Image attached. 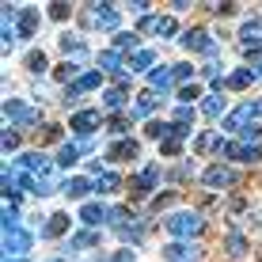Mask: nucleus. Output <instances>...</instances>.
<instances>
[{
  "mask_svg": "<svg viewBox=\"0 0 262 262\" xmlns=\"http://www.w3.org/2000/svg\"><path fill=\"white\" fill-rule=\"evenodd\" d=\"M164 224H167L171 236H179V239H190V236H198V232L205 228V221L198 213H171Z\"/></svg>",
  "mask_w": 262,
  "mask_h": 262,
  "instance_id": "nucleus-1",
  "label": "nucleus"
},
{
  "mask_svg": "<svg viewBox=\"0 0 262 262\" xmlns=\"http://www.w3.org/2000/svg\"><path fill=\"white\" fill-rule=\"evenodd\" d=\"M258 114H262V99H255V103H243L239 111H232L221 125H224L228 133H243V129H247V122H255Z\"/></svg>",
  "mask_w": 262,
  "mask_h": 262,
  "instance_id": "nucleus-2",
  "label": "nucleus"
},
{
  "mask_svg": "<svg viewBox=\"0 0 262 262\" xmlns=\"http://www.w3.org/2000/svg\"><path fill=\"white\" fill-rule=\"evenodd\" d=\"M4 118L15 122V125H34V122H38V111L27 106V103H19V99H4Z\"/></svg>",
  "mask_w": 262,
  "mask_h": 262,
  "instance_id": "nucleus-3",
  "label": "nucleus"
},
{
  "mask_svg": "<svg viewBox=\"0 0 262 262\" xmlns=\"http://www.w3.org/2000/svg\"><path fill=\"white\" fill-rule=\"evenodd\" d=\"M156 179H160V167L156 164H148L141 171V175H133L129 179V198H148V190L156 186Z\"/></svg>",
  "mask_w": 262,
  "mask_h": 262,
  "instance_id": "nucleus-4",
  "label": "nucleus"
},
{
  "mask_svg": "<svg viewBox=\"0 0 262 262\" xmlns=\"http://www.w3.org/2000/svg\"><path fill=\"white\" fill-rule=\"evenodd\" d=\"M19 171H27L31 179H42V175H53V164L42 152H27V156H19Z\"/></svg>",
  "mask_w": 262,
  "mask_h": 262,
  "instance_id": "nucleus-5",
  "label": "nucleus"
},
{
  "mask_svg": "<svg viewBox=\"0 0 262 262\" xmlns=\"http://www.w3.org/2000/svg\"><path fill=\"white\" fill-rule=\"evenodd\" d=\"M4 251H8V255H27V251H31V232L8 228L4 232Z\"/></svg>",
  "mask_w": 262,
  "mask_h": 262,
  "instance_id": "nucleus-6",
  "label": "nucleus"
},
{
  "mask_svg": "<svg viewBox=\"0 0 262 262\" xmlns=\"http://www.w3.org/2000/svg\"><path fill=\"white\" fill-rule=\"evenodd\" d=\"M141 31H148V34H164V38H171V34L179 31L175 19L171 15H144L141 19Z\"/></svg>",
  "mask_w": 262,
  "mask_h": 262,
  "instance_id": "nucleus-7",
  "label": "nucleus"
},
{
  "mask_svg": "<svg viewBox=\"0 0 262 262\" xmlns=\"http://www.w3.org/2000/svg\"><path fill=\"white\" fill-rule=\"evenodd\" d=\"M99 125H103V114L99 111H76L72 114V122H69V129H76V133H92V129H99Z\"/></svg>",
  "mask_w": 262,
  "mask_h": 262,
  "instance_id": "nucleus-8",
  "label": "nucleus"
},
{
  "mask_svg": "<svg viewBox=\"0 0 262 262\" xmlns=\"http://www.w3.org/2000/svg\"><path fill=\"white\" fill-rule=\"evenodd\" d=\"M95 12H92V23L99 27V31H114L118 27V8L114 4H92Z\"/></svg>",
  "mask_w": 262,
  "mask_h": 262,
  "instance_id": "nucleus-9",
  "label": "nucleus"
},
{
  "mask_svg": "<svg viewBox=\"0 0 262 262\" xmlns=\"http://www.w3.org/2000/svg\"><path fill=\"white\" fill-rule=\"evenodd\" d=\"M179 42H183L186 50H194V53H213V38H209V34L202 31V27H194V31H186V34H183V38H179Z\"/></svg>",
  "mask_w": 262,
  "mask_h": 262,
  "instance_id": "nucleus-10",
  "label": "nucleus"
},
{
  "mask_svg": "<svg viewBox=\"0 0 262 262\" xmlns=\"http://www.w3.org/2000/svg\"><path fill=\"white\" fill-rule=\"evenodd\" d=\"M103 84V72H84V76L76 80V84L69 88V95H65V103H76V95H84V92H92V88Z\"/></svg>",
  "mask_w": 262,
  "mask_h": 262,
  "instance_id": "nucleus-11",
  "label": "nucleus"
},
{
  "mask_svg": "<svg viewBox=\"0 0 262 262\" xmlns=\"http://www.w3.org/2000/svg\"><path fill=\"white\" fill-rule=\"evenodd\" d=\"M224 156H232V160H243V164H251V160H258L262 156V144H228L224 148Z\"/></svg>",
  "mask_w": 262,
  "mask_h": 262,
  "instance_id": "nucleus-12",
  "label": "nucleus"
},
{
  "mask_svg": "<svg viewBox=\"0 0 262 262\" xmlns=\"http://www.w3.org/2000/svg\"><path fill=\"white\" fill-rule=\"evenodd\" d=\"M202 179H205V186H213V190H216V186H232V183H236V175H232L228 167H221V164H213Z\"/></svg>",
  "mask_w": 262,
  "mask_h": 262,
  "instance_id": "nucleus-13",
  "label": "nucleus"
},
{
  "mask_svg": "<svg viewBox=\"0 0 262 262\" xmlns=\"http://www.w3.org/2000/svg\"><path fill=\"white\" fill-rule=\"evenodd\" d=\"M171 84H175V72H171V69L160 65V69H152V72H148V88H152V92H167Z\"/></svg>",
  "mask_w": 262,
  "mask_h": 262,
  "instance_id": "nucleus-14",
  "label": "nucleus"
},
{
  "mask_svg": "<svg viewBox=\"0 0 262 262\" xmlns=\"http://www.w3.org/2000/svg\"><path fill=\"white\" fill-rule=\"evenodd\" d=\"M95 190L99 194H118L122 190V179L114 175V171H99V175H95Z\"/></svg>",
  "mask_w": 262,
  "mask_h": 262,
  "instance_id": "nucleus-15",
  "label": "nucleus"
},
{
  "mask_svg": "<svg viewBox=\"0 0 262 262\" xmlns=\"http://www.w3.org/2000/svg\"><path fill=\"white\" fill-rule=\"evenodd\" d=\"M38 31V12L34 8H19V38H31Z\"/></svg>",
  "mask_w": 262,
  "mask_h": 262,
  "instance_id": "nucleus-16",
  "label": "nucleus"
},
{
  "mask_svg": "<svg viewBox=\"0 0 262 262\" xmlns=\"http://www.w3.org/2000/svg\"><path fill=\"white\" fill-rule=\"evenodd\" d=\"M137 156V141H118V144H111V152H106V160H133Z\"/></svg>",
  "mask_w": 262,
  "mask_h": 262,
  "instance_id": "nucleus-17",
  "label": "nucleus"
},
{
  "mask_svg": "<svg viewBox=\"0 0 262 262\" xmlns=\"http://www.w3.org/2000/svg\"><path fill=\"white\" fill-rule=\"evenodd\" d=\"M65 232H69V213H53L42 228V236H65Z\"/></svg>",
  "mask_w": 262,
  "mask_h": 262,
  "instance_id": "nucleus-18",
  "label": "nucleus"
},
{
  "mask_svg": "<svg viewBox=\"0 0 262 262\" xmlns=\"http://www.w3.org/2000/svg\"><path fill=\"white\" fill-rule=\"evenodd\" d=\"M194 148H198V152H224L228 144H224L221 137H216V133H202V137L194 141Z\"/></svg>",
  "mask_w": 262,
  "mask_h": 262,
  "instance_id": "nucleus-19",
  "label": "nucleus"
},
{
  "mask_svg": "<svg viewBox=\"0 0 262 262\" xmlns=\"http://www.w3.org/2000/svg\"><path fill=\"white\" fill-rule=\"evenodd\" d=\"M106 216H111V213H106L103 205H95V202H88L84 209H80V221H84V224H92V228H95L99 221H106Z\"/></svg>",
  "mask_w": 262,
  "mask_h": 262,
  "instance_id": "nucleus-20",
  "label": "nucleus"
},
{
  "mask_svg": "<svg viewBox=\"0 0 262 262\" xmlns=\"http://www.w3.org/2000/svg\"><path fill=\"white\" fill-rule=\"evenodd\" d=\"M171 133H175V125H167V122H148V125H144V137H152V141H160V144H164Z\"/></svg>",
  "mask_w": 262,
  "mask_h": 262,
  "instance_id": "nucleus-21",
  "label": "nucleus"
},
{
  "mask_svg": "<svg viewBox=\"0 0 262 262\" xmlns=\"http://www.w3.org/2000/svg\"><path fill=\"white\" fill-rule=\"evenodd\" d=\"M164 258L186 262V258H194V247H186V243H167V247H164Z\"/></svg>",
  "mask_w": 262,
  "mask_h": 262,
  "instance_id": "nucleus-22",
  "label": "nucleus"
},
{
  "mask_svg": "<svg viewBox=\"0 0 262 262\" xmlns=\"http://www.w3.org/2000/svg\"><path fill=\"white\" fill-rule=\"evenodd\" d=\"M239 42H243L247 50H255L258 42H262V34H258V23H255V19H251V23H243V31H239Z\"/></svg>",
  "mask_w": 262,
  "mask_h": 262,
  "instance_id": "nucleus-23",
  "label": "nucleus"
},
{
  "mask_svg": "<svg viewBox=\"0 0 262 262\" xmlns=\"http://www.w3.org/2000/svg\"><path fill=\"white\" fill-rule=\"evenodd\" d=\"M61 50H65V57H88V46H84L80 38H72V34L61 38Z\"/></svg>",
  "mask_w": 262,
  "mask_h": 262,
  "instance_id": "nucleus-24",
  "label": "nucleus"
},
{
  "mask_svg": "<svg viewBox=\"0 0 262 262\" xmlns=\"http://www.w3.org/2000/svg\"><path fill=\"white\" fill-rule=\"evenodd\" d=\"M258 72H251V69H243V72H232L228 80H224V88H232V92H239V88H247L251 80H255Z\"/></svg>",
  "mask_w": 262,
  "mask_h": 262,
  "instance_id": "nucleus-25",
  "label": "nucleus"
},
{
  "mask_svg": "<svg viewBox=\"0 0 262 262\" xmlns=\"http://www.w3.org/2000/svg\"><path fill=\"white\" fill-rule=\"evenodd\" d=\"M106 221L122 232V228H129V221H137V216H133V209H125V205H122V209H111V216H106Z\"/></svg>",
  "mask_w": 262,
  "mask_h": 262,
  "instance_id": "nucleus-26",
  "label": "nucleus"
},
{
  "mask_svg": "<svg viewBox=\"0 0 262 262\" xmlns=\"http://www.w3.org/2000/svg\"><path fill=\"white\" fill-rule=\"evenodd\" d=\"M88 190H95V183H88V179H69V183H65V194L69 198H84Z\"/></svg>",
  "mask_w": 262,
  "mask_h": 262,
  "instance_id": "nucleus-27",
  "label": "nucleus"
},
{
  "mask_svg": "<svg viewBox=\"0 0 262 262\" xmlns=\"http://www.w3.org/2000/svg\"><path fill=\"white\" fill-rule=\"evenodd\" d=\"M80 160V144H61V152H57V164L61 167H72Z\"/></svg>",
  "mask_w": 262,
  "mask_h": 262,
  "instance_id": "nucleus-28",
  "label": "nucleus"
},
{
  "mask_svg": "<svg viewBox=\"0 0 262 262\" xmlns=\"http://www.w3.org/2000/svg\"><path fill=\"white\" fill-rule=\"evenodd\" d=\"M156 103H160V99H156V92L148 88V92H141V95H137V106H133V114H148Z\"/></svg>",
  "mask_w": 262,
  "mask_h": 262,
  "instance_id": "nucleus-29",
  "label": "nucleus"
},
{
  "mask_svg": "<svg viewBox=\"0 0 262 262\" xmlns=\"http://www.w3.org/2000/svg\"><path fill=\"white\" fill-rule=\"evenodd\" d=\"M221 111H224V99H221V95H209V99L202 103V114H205V118H221Z\"/></svg>",
  "mask_w": 262,
  "mask_h": 262,
  "instance_id": "nucleus-30",
  "label": "nucleus"
},
{
  "mask_svg": "<svg viewBox=\"0 0 262 262\" xmlns=\"http://www.w3.org/2000/svg\"><path fill=\"white\" fill-rule=\"evenodd\" d=\"M95 243H99L95 232H80V236H72V239H69V251H76V247H95Z\"/></svg>",
  "mask_w": 262,
  "mask_h": 262,
  "instance_id": "nucleus-31",
  "label": "nucleus"
},
{
  "mask_svg": "<svg viewBox=\"0 0 262 262\" xmlns=\"http://www.w3.org/2000/svg\"><path fill=\"white\" fill-rule=\"evenodd\" d=\"M27 69H31V72H46V53L31 50V53H27Z\"/></svg>",
  "mask_w": 262,
  "mask_h": 262,
  "instance_id": "nucleus-32",
  "label": "nucleus"
},
{
  "mask_svg": "<svg viewBox=\"0 0 262 262\" xmlns=\"http://www.w3.org/2000/svg\"><path fill=\"white\" fill-rule=\"evenodd\" d=\"M99 65H103V69H111V72H118V76H122V61H118V53H99Z\"/></svg>",
  "mask_w": 262,
  "mask_h": 262,
  "instance_id": "nucleus-33",
  "label": "nucleus"
},
{
  "mask_svg": "<svg viewBox=\"0 0 262 262\" xmlns=\"http://www.w3.org/2000/svg\"><path fill=\"white\" fill-rule=\"evenodd\" d=\"M148 65H152V50H137L129 61V69H148Z\"/></svg>",
  "mask_w": 262,
  "mask_h": 262,
  "instance_id": "nucleus-34",
  "label": "nucleus"
},
{
  "mask_svg": "<svg viewBox=\"0 0 262 262\" xmlns=\"http://www.w3.org/2000/svg\"><path fill=\"white\" fill-rule=\"evenodd\" d=\"M0 144H4V152H15V148H19V133H15V129H4Z\"/></svg>",
  "mask_w": 262,
  "mask_h": 262,
  "instance_id": "nucleus-35",
  "label": "nucleus"
},
{
  "mask_svg": "<svg viewBox=\"0 0 262 262\" xmlns=\"http://www.w3.org/2000/svg\"><path fill=\"white\" fill-rule=\"evenodd\" d=\"M202 95V88L198 84H186V88H179V99H183V106H190V99Z\"/></svg>",
  "mask_w": 262,
  "mask_h": 262,
  "instance_id": "nucleus-36",
  "label": "nucleus"
},
{
  "mask_svg": "<svg viewBox=\"0 0 262 262\" xmlns=\"http://www.w3.org/2000/svg\"><path fill=\"white\" fill-rule=\"evenodd\" d=\"M243 251H247L243 236H239V232H232V236H228V255H243Z\"/></svg>",
  "mask_w": 262,
  "mask_h": 262,
  "instance_id": "nucleus-37",
  "label": "nucleus"
},
{
  "mask_svg": "<svg viewBox=\"0 0 262 262\" xmlns=\"http://www.w3.org/2000/svg\"><path fill=\"white\" fill-rule=\"evenodd\" d=\"M114 50H137V34H118V38H114Z\"/></svg>",
  "mask_w": 262,
  "mask_h": 262,
  "instance_id": "nucleus-38",
  "label": "nucleus"
},
{
  "mask_svg": "<svg viewBox=\"0 0 262 262\" xmlns=\"http://www.w3.org/2000/svg\"><path fill=\"white\" fill-rule=\"evenodd\" d=\"M103 99H106V106H111V111H118V106H122V99H125V95H122V88H111V92H106Z\"/></svg>",
  "mask_w": 262,
  "mask_h": 262,
  "instance_id": "nucleus-39",
  "label": "nucleus"
},
{
  "mask_svg": "<svg viewBox=\"0 0 262 262\" xmlns=\"http://www.w3.org/2000/svg\"><path fill=\"white\" fill-rule=\"evenodd\" d=\"M194 122V111H190V106H179V111H175V125H190Z\"/></svg>",
  "mask_w": 262,
  "mask_h": 262,
  "instance_id": "nucleus-40",
  "label": "nucleus"
},
{
  "mask_svg": "<svg viewBox=\"0 0 262 262\" xmlns=\"http://www.w3.org/2000/svg\"><path fill=\"white\" fill-rule=\"evenodd\" d=\"M42 141H46V144L61 141V125H46V129H42Z\"/></svg>",
  "mask_w": 262,
  "mask_h": 262,
  "instance_id": "nucleus-41",
  "label": "nucleus"
},
{
  "mask_svg": "<svg viewBox=\"0 0 262 262\" xmlns=\"http://www.w3.org/2000/svg\"><path fill=\"white\" fill-rule=\"evenodd\" d=\"M69 12H72L69 4H50V15H53V19H69Z\"/></svg>",
  "mask_w": 262,
  "mask_h": 262,
  "instance_id": "nucleus-42",
  "label": "nucleus"
},
{
  "mask_svg": "<svg viewBox=\"0 0 262 262\" xmlns=\"http://www.w3.org/2000/svg\"><path fill=\"white\" fill-rule=\"evenodd\" d=\"M171 72H175V80H186V76H190V65H186V61H183V65H171Z\"/></svg>",
  "mask_w": 262,
  "mask_h": 262,
  "instance_id": "nucleus-43",
  "label": "nucleus"
},
{
  "mask_svg": "<svg viewBox=\"0 0 262 262\" xmlns=\"http://www.w3.org/2000/svg\"><path fill=\"white\" fill-rule=\"evenodd\" d=\"M171 202H175V194H164V198H156V202H152V209H156V213H160V209H167V205H171Z\"/></svg>",
  "mask_w": 262,
  "mask_h": 262,
  "instance_id": "nucleus-44",
  "label": "nucleus"
},
{
  "mask_svg": "<svg viewBox=\"0 0 262 262\" xmlns=\"http://www.w3.org/2000/svg\"><path fill=\"white\" fill-rule=\"evenodd\" d=\"M262 137V129H255V125H247V129H243V144H251V141H258Z\"/></svg>",
  "mask_w": 262,
  "mask_h": 262,
  "instance_id": "nucleus-45",
  "label": "nucleus"
},
{
  "mask_svg": "<svg viewBox=\"0 0 262 262\" xmlns=\"http://www.w3.org/2000/svg\"><path fill=\"white\" fill-rule=\"evenodd\" d=\"M236 8H239V4H216L213 12H216V15H232V12H236Z\"/></svg>",
  "mask_w": 262,
  "mask_h": 262,
  "instance_id": "nucleus-46",
  "label": "nucleus"
},
{
  "mask_svg": "<svg viewBox=\"0 0 262 262\" xmlns=\"http://www.w3.org/2000/svg\"><path fill=\"white\" fill-rule=\"evenodd\" d=\"M125 125H129V122H125V118H111V129H114V133H122V129H125Z\"/></svg>",
  "mask_w": 262,
  "mask_h": 262,
  "instance_id": "nucleus-47",
  "label": "nucleus"
},
{
  "mask_svg": "<svg viewBox=\"0 0 262 262\" xmlns=\"http://www.w3.org/2000/svg\"><path fill=\"white\" fill-rule=\"evenodd\" d=\"M111 262H133V251H118V255H114Z\"/></svg>",
  "mask_w": 262,
  "mask_h": 262,
  "instance_id": "nucleus-48",
  "label": "nucleus"
},
{
  "mask_svg": "<svg viewBox=\"0 0 262 262\" xmlns=\"http://www.w3.org/2000/svg\"><path fill=\"white\" fill-rule=\"evenodd\" d=\"M53 262H65V258H53Z\"/></svg>",
  "mask_w": 262,
  "mask_h": 262,
  "instance_id": "nucleus-49",
  "label": "nucleus"
},
{
  "mask_svg": "<svg viewBox=\"0 0 262 262\" xmlns=\"http://www.w3.org/2000/svg\"><path fill=\"white\" fill-rule=\"evenodd\" d=\"M4 262H8V258H4Z\"/></svg>",
  "mask_w": 262,
  "mask_h": 262,
  "instance_id": "nucleus-50",
  "label": "nucleus"
}]
</instances>
